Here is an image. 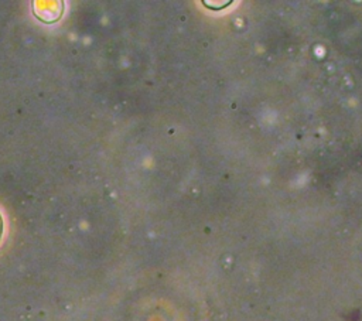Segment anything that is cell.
I'll list each match as a JSON object with an SVG mask.
<instances>
[{
	"label": "cell",
	"instance_id": "1",
	"mask_svg": "<svg viewBox=\"0 0 362 321\" xmlns=\"http://www.w3.org/2000/svg\"><path fill=\"white\" fill-rule=\"evenodd\" d=\"M45 8L44 7H38L33 3V13L35 14V17L42 21V23H54L58 21L59 17L64 13V3L62 1H45Z\"/></svg>",
	"mask_w": 362,
	"mask_h": 321
},
{
	"label": "cell",
	"instance_id": "2",
	"mask_svg": "<svg viewBox=\"0 0 362 321\" xmlns=\"http://www.w3.org/2000/svg\"><path fill=\"white\" fill-rule=\"evenodd\" d=\"M1 236H3V218L0 215V240H1Z\"/></svg>",
	"mask_w": 362,
	"mask_h": 321
}]
</instances>
